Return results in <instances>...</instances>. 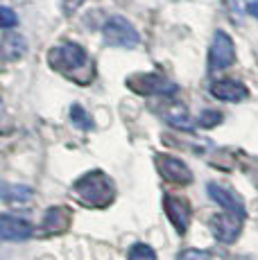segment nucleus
I'll return each mask as SVG.
<instances>
[{"label":"nucleus","mask_w":258,"mask_h":260,"mask_svg":"<svg viewBox=\"0 0 258 260\" xmlns=\"http://www.w3.org/2000/svg\"><path fill=\"white\" fill-rule=\"evenodd\" d=\"M48 63L52 71L61 73L66 79H73L79 86H86L93 79V61L79 43L66 41L48 50Z\"/></svg>","instance_id":"f257e3e1"},{"label":"nucleus","mask_w":258,"mask_h":260,"mask_svg":"<svg viewBox=\"0 0 258 260\" xmlns=\"http://www.w3.org/2000/svg\"><path fill=\"white\" fill-rule=\"evenodd\" d=\"M73 194L84 206L102 211V208L111 206V202L116 199V186L102 170H88L73 183Z\"/></svg>","instance_id":"f03ea898"},{"label":"nucleus","mask_w":258,"mask_h":260,"mask_svg":"<svg viewBox=\"0 0 258 260\" xmlns=\"http://www.w3.org/2000/svg\"><path fill=\"white\" fill-rule=\"evenodd\" d=\"M102 39L107 46H113V48H136L141 43L138 29L125 16H118V14H113V16H109L104 21Z\"/></svg>","instance_id":"7ed1b4c3"},{"label":"nucleus","mask_w":258,"mask_h":260,"mask_svg":"<svg viewBox=\"0 0 258 260\" xmlns=\"http://www.w3.org/2000/svg\"><path fill=\"white\" fill-rule=\"evenodd\" d=\"M236 63V46H233V39L224 29H217L213 34L211 48H208V71L211 73H220L227 71Z\"/></svg>","instance_id":"20e7f679"},{"label":"nucleus","mask_w":258,"mask_h":260,"mask_svg":"<svg viewBox=\"0 0 258 260\" xmlns=\"http://www.w3.org/2000/svg\"><path fill=\"white\" fill-rule=\"evenodd\" d=\"M242 222H245V213L227 211L224 208L220 215H215V217L211 219V233L224 244L236 242V238L240 236V231H242Z\"/></svg>","instance_id":"39448f33"},{"label":"nucleus","mask_w":258,"mask_h":260,"mask_svg":"<svg viewBox=\"0 0 258 260\" xmlns=\"http://www.w3.org/2000/svg\"><path fill=\"white\" fill-rule=\"evenodd\" d=\"M127 86L141 95H172L177 91L175 84L168 82L163 75H156V73L132 75V77L127 79Z\"/></svg>","instance_id":"423d86ee"},{"label":"nucleus","mask_w":258,"mask_h":260,"mask_svg":"<svg viewBox=\"0 0 258 260\" xmlns=\"http://www.w3.org/2000/svg\"><path fill=\"white\" fill-rule=\"evenodd\" d=\"M156 168L161 172V177L170 183H179V186H186V183L192 181V172L181 158L170 156V154H161L156 156Z\"/></svg>","instance_id":"0eeeda50"},{"label":"nucleus","mask_w":258,"mask_h":260,"mask_svg":"<svg viewBox=\"0 0 258 260\" xmlns=\"http://www.w3.org/2000/svg\"><path fill=\"white\" fill-rule=\"evenodd\" d=\"M163 208H166L168 219L172 222V226L177 229V233L183 236L188 231V224H190V204L183 197H175V194H166L163 197Z\"/></svg>","instance_id":"6e6552de"},{"label":"nucleus","mask_w":258,"mask_h":260,"mask_svg":"<svg viewBox=\"0 0 258 260\" xmlns=\"http://www.w3.org/2000/svg\"><path fill=\"white\" fill-rule=\"evenodd\" d=\"M0 236H3L5 242H21V240L34 236V226L27 219L5 213L3 219H0Z\"/></svg>","instance_id":"1a4fd4ad"},{"label":"nucleus","mask_w":258,"mask_h":260,"mask_svg":"<svg viewBox=\"0 0 258 260\" xmlns=\"http://www.w3.org/2000/svg\"><path fill=\"white\" fill-rule=\"evenodd\" d=\"M211 95L222 102H245L249 98V88L238 79H215L211 84Z\"/></svg>","instance_id":"9d476101"},{"label":"nucleus","mask_w":258,"mask_h":260,"mask_svg":"<svg viewBox=\"0 0 258 260\" xmlns=\"http://www.w3.org/2000/svg\"><path fill=\"white\" fill-rule=\"evenodd\" d=\"M208 190V197L213 199V202H217L222 208H227V211H238V213H245V202L240 199V194L233 192L231 188L222 186V183H215L211 181L206 186Z\"/></svg>","instance_id":"9b49d317"},{"label":"nucleus","mask_w":258,"mask_h":260,"mask_svg":"<svg viewBox=\"0 0 258 260\" xmlns=\"http://www.w3.org/2000/svg\"><path fill=\"white\" fill-rule=\"evenodd\" d=\"M34 197V190L29 186H5L3 188V202L9 204V206H23V204H29Z\"/></svg>","instance_id":"f8f14e48"},{"label":"nucleus","mask_w":258,"mask_h":260,"mask_svg":"<svg viewBox=\"0 0 258 260\" xmlns=\"http://www.w3.org/2000/svg\"><path fill=\"white\" fill-rule=\"evenodd\" d=\"M68 224H71V213H68V208L52 206V208H48L46 219H43L41 226L43 229H50V231H54L52 226H57V231H66Z\"/></svg>","instance_id":"ddd939ff"},{"label":"nucleus","mask_w":258,"mask_h":260,"mask_svg":"<svg viewBox=\"0 0 258 260\" xmlns=\"http://www.w3.org/2000/svg\"><path fill=\"white\" fill-rule=\"evenodd\" d=\"M3 52L9 61H16V59H21L27 52V41L21 34H7L3 43Z\"/></svg>","instance_id":"4468645a"},{"label":"nucleus","mask_w":258,"mask_h":260,"mask_svg":"<svg viewBox=\"0 0 258 260\" xmlns=\"http://www.w3.org/2000/svg\"><path fill=\"white\" fill-rule=\"evenodd\" d=\"M168 122L172 124V127H179V129H192V122H190V116L186 113V109L183 107H175L170 109V111L166 113Z\"/></svg>","instance_id":"2eb2a0df"},{"label":"nucleus","mask_w":258,"mask_h":260,"mask_svg":"<svg viewBox=\"0 0 258 260\" xmlns=\"http://www.w3.org/2000/svg\"><path fill=\"white\" fill-rule=\"evenodd\" d=\"M127 260H156V251L145 242H136L129 247Z\"/></svg>","instance_id":"dca6fc26"},{"label":"nucleus","mask_w":258,"mask_h":260,"mask_svg":"<svg viewBox=\"0 0 258 260\" xmlns=\"http://www.w3.org/2000/svg\"><path fill=\"white\" fill-rule=\"evenodd\" d=\"M71 120L82 129H91L93 127L91 116H88V113L84 111V107H79V104H73L71 107Z\"/></svg>","instance_id":"f3484780"},{"label":"nucleus","mask_w":258,"mask_h":260,"mask_svg":"<svg viewBox=\"0 0 258 260\" xmlns=\"http://www.w3.org/2000/svg\"><path fill=\"white\" fill-rule=\"evenodd\" d=\"M0 25H3L5 29H12L14 25H18V16L14 14V9L12 7H0Z\"/></svg>","instance_id":"a211bd4d"},{"label":"nucleus","mask_w":258,"mask_h":260,"mask_svg":"<svg viewBox=\"0 0 258 260\" xmlns=\"http://www.w3.org/2000/svg\"><path fill=\"white\" fill-rule=\"evenodd\" d=\"M177 260H213V256L204 249H186L177 256Z\"/></svg>","instance_id":"6ab92c4d"},{"label":"nucleus","mask_w":258,"mask_h":260,"mask_svg":"<svg viewBox=\"0 0 258 260\" xmlns=\"http://www.w3.org/2000/svg\"><path fill=\"white\" fill-rule=\"evenodd\" d=\"M220 120H222V113H217V111H204L200 116V127H215V124H220Z\"/></svg>","instance_id":"aec40b11"},{"label":"nucleus","mask_w":258,"mask_h":260,"mask_svg":"<svg viewBox=\"0 0 258 260\" xmlns=\"http://www.w3.org/2000/svg\"><path fill=\"white\" fill-rule=\"evenodd\" d=\"M84 0H63V12L66 14H73L79 9V5H82Z\"/></svg>","instance_id":"412c9836"}]
</instances>
